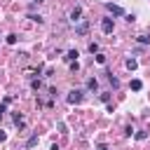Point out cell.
<instances>
[{
  "label": "cell",
  "mask_w": 150,
  "mask_h": 150,
  "mask_svg": "<svg viewBox=\"0 0 150 150\" xmlns=\"http://www.w3.org/2000/svg\"><path fill=\"white\" fill-rule=\"evenodd\" d=\"M101 28H103V33H112V19H103Z\"/></svg>",
  "instance_id": "277c9868"
},
{
  "label": "cell",
  "mask_w": 150,
  "mask_h": 150,
  "mask_svg": "<svg viewBox=\"0 0 150 150\" xmlns=\"http://www.w3.org/2000/svg\"><path fill=\"white\" fill-rule=\"evenodd\" d=\"M28 19H33V21H38V23H42V16H40V14H28Z\"/></svg>",
  "instance_id": "7c38bea8"
},
{
  "label": "cell",
  "mask_w": 150,
  "mask_h": 150,
  "mask_svg": "<svg viewBox=\"0 0 150 150\" xmlns=\"http://www.w3.org/2000/svg\"><path fill=\"white\" fill-rule=\"evenodd\" d=\"M96 63H105V56L103 54H96Z\"/></svg>",
  "instance_id": "5bb4252c"
},
{
  "label": "cell",
  "mask_w": 150,
  "mask_h": 150,
  "mask_svg": "<svg viewBox=\"0 0 150 150\" xmlns=\"http://www.w3.org/2000/svg\"><path fill=\"white\" fill-rule=\"evenodd\" d=\"M108 82H110L112 87H120V80H117V77H115L112 73H108Z\"/></svg>",
  "instance_id": "9c48e42d"
},
{
  "label": "cell",
  "mask_w": 150,
  "mask_h": 150,
  "mask_svg": "<svg viewBox=\"0 0 150 150\" xmlns=\"http://www.w3.org/2000/svg\"><path fill=\"white\" fill-rule=\"evenodd\" d=\"M96 87H98L96 77H89V80H87V89H96Z\"/></svg>",
  "instance_id": "30bf717a"
},
{
  "label": "cell",
  "mask_w": 150,
  "mask_h": 150,
  "mask_svg": "<svg viewBox=\"0 0 150 150\" xmlns=\"http://www.w3.org/2000/svg\"><path fill=\"white\" fill-rule=\"evenodd\" d=\"M105 9H108L110 14H115V16H122V14H124V9H122L120 5H112V2H108V5H105Z\"/></svg>",
  "instance_id": "7a4b0ae2"
},
{
  "label": "cell",
  "mask_w": 150,
  "mask_h": 150,
  "mask_svg": "<svg viewBox=\"0 0 150 150\" xmlns=\"http://www.w3.org/2000/svg\"><path fill=\"white\" fill-rule=\"evenodd\" d=\"M66 59H68L70 63H73V61H77V52H75V49H70V52L66 54Z\"/></svg>",
  "instance_id": "ba28073f"
},
{
  "label": "cell",
  "mask_w": 150,
  "mask_h": 150,
  "mask_svg": "<svg viewBox=\"0 0 150 150\" xmlns=\"http://www.w3.org/2000/svg\"><path fill=\"white\" fill-rule=\"evenodd\" d=\"M80 101H82V89H73V91L68 94V103L75 105V103H80Z\"/></svg>",
  "instance_id": "6da1fadb"
},
{
  "label": "cell",
  "mask_w": 150,
  "mask_h": 150,
  "mask_svg": "<svg viewBox=\"0 0 150 150\" xmlns=\"http://www.w3.org/2000/svg\"><path fill=\"white\" fill-rule=\"evenodd\" d=\"M2 112H5V105H0V120H2Z\"/></svg>",
  "instance_id": "ac0fdd59"
},
{
  "label": "cell",
  "mask_w": 150,
  "mask_h": 150,
  "mask_svg": "<svg viewBox=\"0 0 150 150\" xmlns=\"http://www.w3.org/2000/svg\"><path fill=\"white\" fill-rule=\"evenodd\" d=\"M127 68H129V70H136V68H138V61H136V59H127Z\"/></svg>",
  "instance_id": "8992f818"
},
{
  "label": "cell",
  "mask_w": 150,
  "mask_h": 150,
  "mask_svg": "<svg viewBox=\"0 0 150 150\" xmlns=\"http://www.w3.org/2000/svg\"><path fill=\"white\" fill-rule=\"evenodd\" d=\"M35 143H38V136H35V134H33V136H30V138H28V143H26V145H28V148H33V145H35Z\"/></svg>",
  "instance_id": "8fae6325"
},
{
  "label": "cell",
  "mask_w": 150,
  "mask_h": 150,
  "mask_svg": "<svg viewBox=\"0 0 150 150\" xmlns=\"http://www.w3.org/2000/svg\"><path fill=\"white\" fill-rule=\"evenodd\" d=\"M98 150H110V148H108V145H101V148H98Z\"/></svg>",
  "instance_id": "d6986e66"
},
{
  "label": "cell",
  "mask_w": 150,
  "mask_h": 150,
  "mask_svg": "<svg viewBox=\"0 0 150 150\" xmlns=\"http://www.w3.org/2000/svg\"><path fill=\"white\" fill-rule=\"evenodd\" d=\"M136 138H138V141H143V138H148V134H145V131H138V134H136Z\"/></svg>",
  "instance_id": "9a60e30c"
},
{
  "label": "cell",
  "mask_w": 150,
  "mask_h": 150,
  "mask_svg": "<svg viewBox=\"0 0 150 150\" xmlns=\"http://www.w3.org/2000/svg\"><path fill=\"white\" fill-rule=\"evenodd\" d=\"M87 30H89V23H87V21H80V23L75 26V33H77V35H87Z\"/></svg>",
  "instance_id": "3957f363"
},
{
  "label": "cell",
  "mask_w": 150,
  "mask_h": 150,
  "mask_svg": "<svg viewBox=\"0 0 150 150\" xmlns=\"http://www.w3.org/2000/svg\"><path fill=\"white\" fill-rule=\"evenodd\" d=\"M80 16H82V7H77V5H75V7H73V12H70V19H73V21H80Z\"/></svg>",
  "instance_id": "5b68a950"
},
{
  "label": "cell",
  "mask_w": 150,
  "mask_h": 150,
  "mask_svg": "<svg viewBox=\"0 0 150 150\" xmlns=\"http://www.w3.org/2000/svg\"><path fill=\"white\" fill-rule=\"evenodd\" d=\"M33 2H45V0H33Z\"/></svg>",
  "instance_id": "ffe728a7"
},
{
  "label": "cell",
  "mask_w": 150,
  "mask_h": 150,
  "mask_svg": "<svg viewBox=\"0 0 150 150\" xmlns=\"http://www.w3.org/2000/svg\"><path fill=\"white\" fill-rule=\"evenodd\" d=\"M89 52H91V54H96V52H98V45H96V42H91V45H89Z\"/></svg>",
  "instance_id": "4fadbf2b"
},
{
  "label": "cell",
  "mask_w": 150,
  "mask_h": 150,
  "mask_svg": "<svg viewBox=\"0 0 150 150\" xmlns=\"http://www.w3.org/2000/svg\"><path fill=\"white\" fill-rule=\"evenodd\" d=\"M138 42H143V45H148V42H150V38H148V35H141V38H138Z\"/></svg>",
  "instance_id": "2e32d148"
},
{
  "label": "cell",
  "mask_w": 150,
  "mask_h": 150,
  "mask_svg": "<svg viewBox=\"0 0 150 150\" xmlns=\"http://www.w3.org/2000/svg\"><path fill=\"white\" fill-rule=\"evenodd\" d=\"M5 138H7V134H5V131H2V129H0V143H2V141H5Z\"/></svg>",
  "instance_id": "e0dca14e"
},
{
  "label": "cell",
  "mask_w": 150,
  "mask_h": 150,
  "mask_svg": "<svg viewBox=\"0 0 150 150\" xmlns=\"http://www.w3.org/2000/svg\"><path fill=\"white\" fill-rule=\"evenodd\" d=\"M131 89H134V91H141V89H143V82H141V80H131Z\"/></svg>",
  "instance_id": "52a82bcc"
}]
</instances>
